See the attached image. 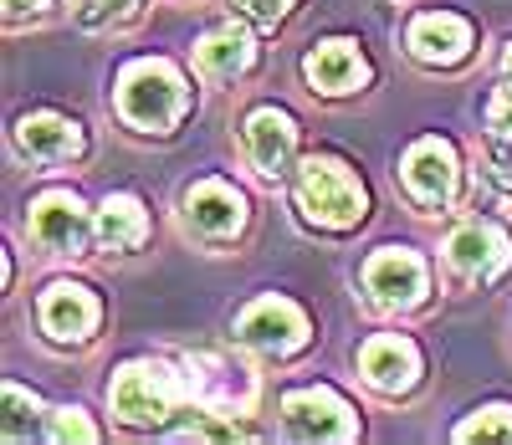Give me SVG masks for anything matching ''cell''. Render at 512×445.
I'll return each mask as SVG.
<instances>
[{"instance_id":"cell-7","label":"cell","mask_w":512,"mask_h":445,"mask_svg":"<svg viewBox=\"0 0 512 445\" xmlns=\"http://www.w3.org/2000/svg\"><path fill=\"white\" fill-rule=\"evenodd\" d=\"M364 287H369V297H374L379 307H410V302H420V292H425V266H420V256L390 246V251L369 256Z\"/></svg>"},{"instance_id":"cell-9","label":"cell","mask_w":512,"mask_h":445,"mask_svg":"<svg viewBox=\"0 0 512 445\" xmlns=\"http://www.w3.org/2000/svg\"><path fill=\"white\" fill-rule=\"evenodd\" d=\"M41 328H47L57 343H82L98 328V297L77 282H57L47 297H41Z\"/></svg>"},{"instance_id":"cell-1","label":"cell","mask_w":512,"mask_h":445,"mask_svg":"<svg viewBox=\"0 0 512 445\" xmlns=\"http://www.w3.org/2000/svg\"><path fill=\"white\" fill-rule=\"evenodd\" d=\"M297 200H303L308 220L333 226V231H349V226L364 220V190L338 159H318L313 154L303 164V174H297Z\"/></svg>"},{"instance_id":"cell-26","label":"cell","mask_w":512,"mask_h":445,"mask_svg":"<svg viewBox=\"0 0 512 445\" xmlns=\"http://www.w3.org/2000/svg\"><path fill=\"white\" fill-rule=\"evenodd\" d=\"M502 67H507V77H512V47H507V57H502Z\"/></svg>"},{"instance_id":"cell-6","label":"cell","mask_w":512,"mask_h":445,"mask_svg":"<svg viewBox=\"0 0 512 445\" xmlns=\"http://www.w3.org/2000/svg\"><path fill=\"white\" fill-rule=\"evenodd\" d=\"M446 256L461 277H472V282H492L502 266H507V236L492 226V220H466L461 231H451L446 241Z\"/></svg>"},{"instance_id":"cell-17","label":"cell","mask_w":512,"mask_h":445,"mask_svg":"<svg viewBox=\"0 0 512 445\" xmlns=\"http://www.w3.org/2000/svg\"><path fill=\"white\" fill-rule=\"evenodd\" d=\"M195 62L205 77H236L251 67V36L236 31V26H221V31H210L200 47H195Z\"/></svg>"},{"instance_id":"cell-25","label":"cell","mask_w":512,"mask_h":445,"mask_svg":"<svg viewBox=\"0 0 512 445\" xmlns=\"http://www.w3.org/2000/svg\"><path fill=\"white\" fill-rule=\"evenodd\" d=\"M98 6H103L108 16H123V11H134V0H98Z\"/></svg>"},{"instance_id":"cell-13","label":"cell","mask_w":512,"mask_h":445,"mask_svg":"<svg viewBox=\"0 0 512 445\" xmlns=\"http://www.w3.org/2000/svg\"><path fill=\"white\" fill-rule=\"evenodd\" d=\"M410 52L420 62H461L466 47H472V26L451 11H431V16H415L410 21Z\"/></svg>"},{"instance_id":"cell-20","label":"cell","mask_w":512,"mask_h":445,"mask_svg":"<svg viewBox=\"0 0 512 445\" xmlns=\"http://www.w3.org/2000/svg\"><path fill=\"white\" fill-rule=\"evenodd\" d=\"M41 405L21 389V384H6V440H26V420H36Z\"/></svg>"},{"instance_id":"cell-15","label":"cell","mask_w":512,"mask_h":445,"mask_svg":"<svg viewBox=\"0 0 512 445\" xmlns=\"http://www.w3.org/2000/svg\"><path fill=\"white\" fill-rule=\"evenodd\" d=\"M303 72H308V82L318 87V93H354V87L369 77L354 41H323L318 52H308Z\"/></svg>"},{"instance_id":"cell-18","label":"cell","mask_w":512,"mask_h":445,"mask_svg":"<svg viewBox=\"0 0 512 445\" xmlns=\"http://www.w3.org/2000/svg\"><path fill=\"white\" fill-rule=\"evenodd\" d=\"M98 241L108 251H128V246H139L144 241V205L134 195H108L103 210H98Z\"/></svg>"},{"instance_id":"cell-24","label":"cell","mask_w":512,"mask_h":445,"mask_svg":"<svg viewBox=\"0 0 512 445\" xmlns=\"http://www.w3.org/2000/svg\"><path fill=\"white\" fill-rule=\"evenodd\" d=\"M41 6H47V0H6V16H16V21H21V16H36Z\"/></svg>"},{"instance_id":"cell-5","label":"cell","mask_w":512,"mask_h":445,"mask_svg":"<svg viewBox=\"0 0 512 445\" xmlns=\"http://www.w3.org/2000/svg\"><path fill=\"white\" fill-rule=\"evenodd\" d=\"M236 338L246 348H262V353H292V348H303V338H308V318L297 313L287 297H262V302H251L241 313Z\"/></svg>"},{"instance_id":"cell-8","label":"cell","mask_w":512,"mask_h":445,"mask_svg":"<svg viewBox=\"0 0 512 445\" xmlns=\"http://www.w3.org/2000/svg\"><path fill=\"white\" fill-rule=\"evenodd\" d=\"M185 220H190L200 236L226 241V236H236V231L246 226V200H241L231 185H221V180H200V185L185 195Z\"/></svg>"},{"instance_id":"cell-2","label":"cell","mask_w":512,"mask_h":445,"mask_svg":"<svg viewBox=\"0 0 512 445\" xmlns=\"http://www.w3.org/2000/svg\"><path fill=\"white\" fill-rule=\"evenodd\" d=\"M180 108H185V82L175 77V67H164V62H134V67L123 72L118 113L134 123V128L164 133L169 123L180 118Z\"/></svg>"},{"instance_id":"cell-3","label":"cell","mask_w":512,"mask_h":445,"mask_svg":"<svg viewBox=\"0 0 512 445\" xmlns=\"http://www.w3.org/2000/svg\"><path fill=\"white\" fill-rule=\"evenodd\" d=\"M175 394H180V384L164 364H128L108 389L118 420H128V425H159L169 415V405H175Z\"/></svg>"},{"instance_id":"cell-16","label":"cell","mask_w":512,"mask_h":445,"mask_svg":"<svg viewBox=\"0 0 512 445\" xmlns=\"http://www.w3.org/2000/svg\"><path fill=\"white\" fill-rule=\"evenodd\" d=\"M16 144L31 159H72L82 149V128L57 118V113H31V118L16 123Z\"/></svg>"},{"instance_id":"cell-22","label":"cell","mask_w":512,"mask_h":445,"mask_svg":"<svg viewBox=\"0 0 512 445\" xmlns=\"http://www.w3.org/2000/svg\"><path fill=\"white\" fill-rule=\"evenodd\" d=\"M52 440H98V430L82 420V410H57V420H52Z\"/></svg>"},{"instance_id":"cell-19","label":"cell","mask_w":512,"mask_h":445,"mask_svg":"<svg viewBox=\"0 0 512 445\" xmlns=\"http://www.w3.org/2000/svg\"><path fill=\"white\" fill-rule=\"evenodd\" d=\"M456 440H512V410L507 405H492V410H477L456 430Z\"/></svg>"},{"instance_id":"cell-10","label":"cell","mask_w":512,"mask_h":445,"mask_svg":"<svg viewBox=\"0 0 512 445\" xmlns=\"http://www.w3.org/2000/svg\"><path fill=\"white\" fill-rule=\"evenodd\" d=\"M405 185H410V195H415L420 205L451 200V190H456V154H451V144L420 139V144L405 154Z\"/></svg>"},{"instance_id":"cell-12","label":"cell","mask_w":512,"mask_h":445,"mask_svg":"<svg viewBox=\"0 0 512 445\" xmlns=\"http://www.w3.org/2000/svg\"><path fill=\"white\" fill-rule=\"evenodd\" d=\"M31 236H36V246H47L57 256L82 251V241H88V215H82V205L72 195H41L31 205Z\"/></svg>"},{"instance_id":"cell-11","label":"cell","mask_w":512,"mask_h":445,"mask_svg":"<svg viewBox=\"0 0 512 445\" xmlns=\"http://www.w3.org/2000/svg\"><path fill=\"white\" fill-rule=\"evenodd\" d=\"M359 369L379 394H405L420 379V353L410 338H369L359 353Z\"/></svg>"},{"instance_id":"cell-21","label":"cell","mask_w":512,"mask_h":445,"mask_svg":"<svg viewBox=\"0 0 512 445\" xmlns=\"http://www.w3.org/2000/svg\"><path fill=\"white\" fill-rule=\"evenodd\" d=\"M487 128H492V139H497V144H512V82L492 98V108H487Z\"/></svg>"},{"instance_id":"cell-23","label":"cell","mask_w":512,"mask_h":445,"mask_svg":"<svg viewBox=\"0 0 512 445\" xmlns=\"http://www.w3.org/2000/svg\"><path fill=\"white\" fill-rule=\"evenodd\" d=\"M236 6H241L256 26H277V21L292 11V0H236Z\"/></svg>"},{"instance_id":"cell-4","label":"cell","mask_w":512,"mask_h":445,"mask_svg":"<svg viewBox=\"0 0 512 445\" xmlns=\"http://www.w3.org/2000/svg\"><path fill=\"white\" fill-rule=\"evenodd\" d=\"M282 420H287V430L297 440H354L359 435L354 410L338 394H328V389H297V394H287Z\"/></svg>"},{"instance_id":"cell-14","label":"cell","mask_w":512,"mask_h":445,"mask_svg":"<svg viewBox=\"0 0 512 445\" xmlns=\"http://www.w3.org/2000/svg\"><path fill=\"white\" fill-rule=\"evenodd\" d=\"M292 144H297V128L287 113L277 108H256L246 118V149H251V164L262 174H282L287 159H292Z\"/></svg>"}]
</instances>
